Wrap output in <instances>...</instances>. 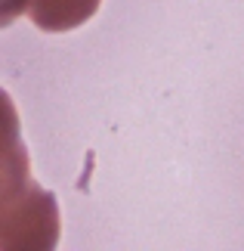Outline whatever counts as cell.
Instances as JSON below:
<instances>
[{"label":"cell","mask_w":244,"mask_h":251,"mask_svg":"<svg viewBox=\"0 0 244 251\" xmlns=\"http://www.w3.org/2000/svg\"><path fill=\"white\" fill-rule=\"evenodd\" d=\"M31 0H0V28L13 25L22 13H28Z\"/></svg>","instance_id":"obj_3"},{"label":"cell","mask_w":244,"mask_h":251,"mask_svg":"<svg viewBox=\"0 0 244 251\" xmlns=\"http://www.w3.org/2000/svg\"><path fill=\"white\" fill-rule=\"evenodd\" d=\"M59 229V201L31 177L25 143L0 149V251H53Z\"/></svg>","instance_id":"obj_1"},{"label":"cell","mask_w":244,"mask_h":251,"mask_svg":"<svg viewBox=\"0 0 244 251\" xmlns=\"http://www.w3.org/2000/svg\"><path fill=\"white\" fill-rule=\"evenodd\" d=\"M102 0H31L28 16L41 31L50 34H62V31H74L84 22H90L96 16Z\"/></svg>","instance_id":"obj_2"}]
</instances>
